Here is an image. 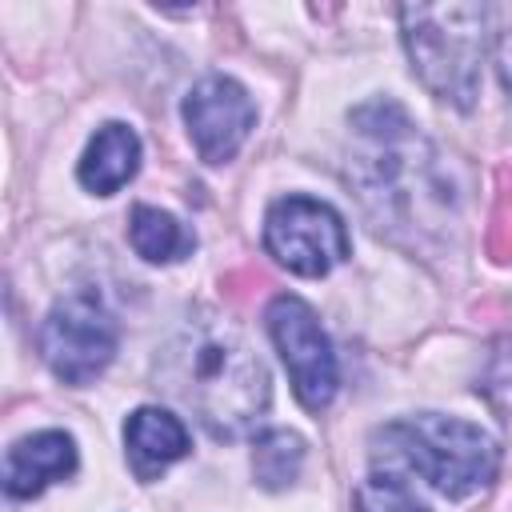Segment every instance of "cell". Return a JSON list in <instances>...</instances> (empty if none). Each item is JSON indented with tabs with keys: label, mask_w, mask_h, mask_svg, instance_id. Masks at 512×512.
<instances>
[{
	"label": "cell",
	"mask_w": 512,
	"mask_h": 512,
	"mask_svg": "<svg viewBox=\"0 0 512 512\" xmlns=\"http://www.w3.org/2000/svg\"><path fill=\"white\" fill-rule=\"evenodd\" d=\"M264 248L296 276H328L340 260H348L352 240L344 216L332 204L312 196H284L268 208Z\"/></svg>",
	"instance_id": "obj_5"
},
{
	"label": "cell",
	"mask_w": 512,
	"mask_h": 512,
	"mask_svg": "<svg viewBox=\"0 0 512 512\" xmlns=\"http://www.w3.org/2000/svg\"><path fill=\"white\" fill-rule=\"evenodd\" d=\"M136 168H140V136L128 124L112 120V124H100L96 136L88 140L76 176L88 192L112 196L136 176Z\"/></svg>",
	"instance_id": "obj_9"
},
{
	"label": "cell",
	"mask_w": 512,
	"mask_h": 512,
	"mask_svg": "<svg viewBox=\"0 0 512 512\" xmlns=\"http://www.w3.org/2000/svg\"><path fill=\"white\" fill-rule=\"evenodd\" d=\"M128 240H132L136 256H144L148 264H172V260L188 256L192 244H196L192 232L172 212H160V208H148V204H136L132 208Z\"/></svg>",
	"instance_id": "obj_11"
},
{
	"label": "cell",
	"mask_w": 512,
	"mask_h": 512,
	"mask_svg": "<svg viewBox=\"0 0 512 512\" xmlns=\"http://www.w3.org/2000/svg\"><path fill=\"white\" fill-rule=\"evenodd\" d=\"M300 464H304V440L296 432L272 428L252 448V472H256L260 488H268V492L288 488L300 476Z\"/></svg>",
	"instance_id": "obj_12"
},
{
	"label": "cell",
	"mask_w": 512,
	"mask_h": 512,
	"mask_svg": "<svg viewBox=\"0 0 512 512\" xmlns=\"http://www.w3.org/2000/svg\"><path fill=\"white\" fill-rule=\"evenodd\" d=\"M120 344V328L96 292H68L40 324V356L64 384L96 380Z\"/></svg>",
	"instance_id": "obj_4"
},
{
	"label": "cell",
	"mask_w": 512,
	"mask_h": 512,
	"mask_svg": "<svg viewBox=\"0 0 512 512\" xmlns=\"http://www.w3.org/2000/svg\"><path fill=\"white\" fill-rule=\"evenodd\" d=\"M356 512H428L392 472H372L356 488Z\"/></svg>",
	"instance_id": "obj_13"
},
{
	"label": "cell",
	"mask_w": 512,
	"mask_h": 512,
	"mask_svg": "<svg viewBox=\"0 0 512 512\" xmlns=\"http://www.w3.org/2000/svg\"><path fill=\"white\" fill-rule=\"evenodd\" d=\"M376 452H384V460H396L404 468H412L428 488H436L440 496H472L480 488L492 484L500 452L496 440L456 416H408V420H392L376 432Z\"/></svg>",
	"instance_id": "obj_2"
},
{
	"label": "cell",
	"mask_w": 512,
	"mask_h": 512,
	"mask_svg": "<svg viewBox=\"0 0 512 512\" xmlns=\"http://www.w3.org/2000/svg\"><path fill=\"white\" fill-rule=\"evenodd\" d=\"M160 376L216 440L244 436L268 408V368L224 320L184 324L160 356Z\"/></svg>",
	"instance_id": "obj_1"
},
{
	"label": "cell",
	"mask_w": 512,
	"mask_h": 512,
	"mask_svg": "<svg viewBox=\"0 0 512 512\" xmlns=\"http://www.w3.org/2000/svg\"><path fill=\"white\" fill-rule=\"evenodd\" d=\"M268 332H272V344L292 376L300 404L308 412L328 408L336 396L340 372H336V356H332V344H328L316 312L300 296H276L268 304Z\"/></svg>",
	"instance_id": "obj_6"
},
{
	"label": "cell",
	"mask_w": 512,
	"mask_h": 512,
	"mask_svg": "<svg viewBox=\"0 0 512 512\" xmlns=\"http://www.w3.org/2000/svg\"><path fill=\"white\" fill-rule=\"evenodd\" d=\"M76 472V444L68 432H32L16 440L4 456V492L16 500L40 496L48 484Z\"/></svg>",
	"instance_id": "obj_8"
},
{
	"label": "cell",
	"mask_w": 512,
	"mask_h": 512,
	"mask_svg": "<svg viewBox=\"0 0 512 512\" xmlns=\"http://www.w3.org/2000/svg\"><path fill=\"white\" fill-rule=\"evenodd\" d=\"M484 4H404L400 36L420 84L456 104L472 108L480 88V52H484Z\"/></svg>",
	"instance_id": "obj_3"
},
{
	"label": "cell",
	"mask_w": 512,
	"mask_h": 512,
	"mask_svg": "<svg viewBox=\"0 0 512 512\" xmlns=\"http://www.w3.org/2000/svg\"><path fill=\"white\" fill-rule=\"evenodd\" d=\"M124 444H128V456H132V468L148 480L156 476L160 468H168L172 460H180L188 452V428L164 412V408H136L124 424Z\"/></svg>",
	"instance_id": "obj_10"
},
{
	"label": "cell",
	"mask_w": 512,
	"mask_h": 512,
	"mask_svg": "<svg viewBox=\"0 0 512 512\" xmlns=\"http://www.w3.org/2000/svg\"><path fill=\"white\" fill-rule=\"evenodd\" d=\"M184 124H188V136L200 160L224 164L248 140L256 124V104L232 76H204L184 96Z\"/></svg>",
	"instance_id": "obj_7"
},
{
	"label": "cell",
	"mask_w": 512,
	"mask_h": 512,
	"mask_svg": "<svg viewBox=\"0 0 512 512\" xmlns=\"http://www.w3.org/2000/svg\"><path fill=\"white\" fill-rule=\"evenodd\" d=\"M496 20V36H492V52H496V72L504 92L512 96V8H492L488 12Z\"/></svg>",
	"instance_id": "obj_14"
}]
</instances>
